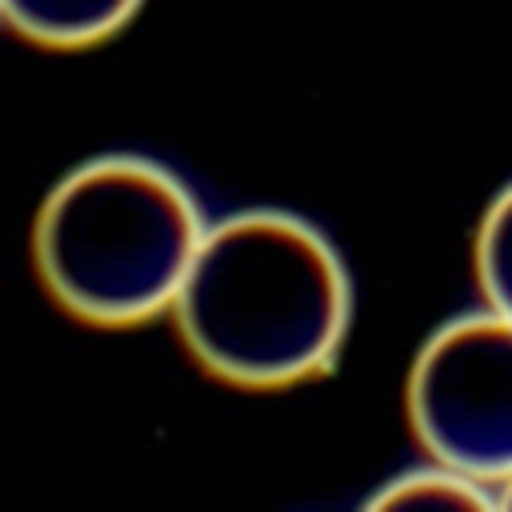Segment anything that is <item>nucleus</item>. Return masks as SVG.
<instances>
[{
	"mask_svg": "<svg viewBox=\"0 0 512 512\" xmlns=\"http://www.w3.org/2000/svg\"><path fill=\"white\" fill-rule=\"evenodd\" d=\"M172 316L212 376L288 388L336 364L352 324V280L312 220L248 208L204 228Z\"/></svg>",
	"mask_w": 512,
	"mask_h": 512,
	"instance_id": "nucleus-1",
	"label": "nucleus"
},
{
	"mask_svg": "<svg viewBox=\"0 0 512 512\" xmlns=\"http://www.w3.org/2000/svg\"><path fill=\"white\" fill-rule=\"evenodd\" d=\"M192 188L160 160L108 152L72 168L36 216V268L84 324L124 328L168 312L204 240Z\"/></svg>",
	"mask_w": 512,
	"mask_h": 512,
	"instance_id": "nucleus-2",
	"label": "nucleus"
},
{
	"mask_svg": "<svg viewBox=\"0 0 512 512\" xmlns=\"http://www.w3.org/2000/svg\"><path fill=\"white\" fill-rule=\"evenodd\" d=\"M420 448L484 484L512 480V320L464 312L440 324L408 376Z\"/></svg>",
	"mask_w": 512,
	"mask_h": 512,
	"instance_id": "nucleus-3",
	"label": "nucleus"
},
{
	"mask_svg": "<svg viewBox=\"0 0 512 512\" xmlns=\"http://www.w3.org/2000/svg\"><path fill=\"white\" fill-rule=\"evenodd\" d=\"M144 0H0L4 24L44 48H88L116 36Z\"/></svg>",
	"mask_w": 512,
	"mask_h": 512,
	"instance_id": "nucleus-4",
	"label": "nucleus"
},
{
	"mask_svg": "<svg viewBox=\"0 0 512 512\" xmlns=\"http://www.w3.org/2000/svg\"><path fill=\"white\" fill-rule=\"evenodd\" d=\"M488 488L492 484L436 460L432 468H412L388 480L368 504L372 508H500V496H488Z\"/></svg>",
	"mask_w": 512,
	"mask_h": 512,
	"instance_id": "nucleus-5",
	"label": "nucleus"
},
{
	"mask_svg": "<svg viewBox=\"0 0 512 512\" xmlns=\"http://www.w3.org/2000/svg\"><path fill=\"white\" fill-rule=\"evenodd\" d=\"M476 280L492 312L512 320V184L488 204L476 232Z\"/></svg>",
	"mask_w": 512,
	"mask_h": 512,
	"instance_id": "nucleus-6",
	"label": "nucleus"
},
{
	"mask_svg": "<svg viewBox=\"0 0 512 512\" xmlns=\"http://www.w3.org/2000/svg\"><path fill=\"white\" fill-rule=\"evenodd\" d=\"M500 508H512V480L500 484Z\"/></svg>",
	"mask_w": 512,
	"mask_h": 512,
	"instance_id": "nucleus-7",
	"label": "nucleus"
}]
</instances>
